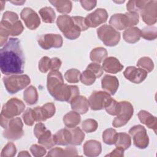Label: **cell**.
Instances as JSON below:
<instances>
[{
	"mask_svg": "<svg viewBox=\"0 0 157 157\" xmlns=\"http://www.w3.org/2000/svg\"><path fill=\"white\" fill-rule=\"evenodd\" d=\"M25 56L20 42L17 38L11 37L0 50V68L5 75L23 74Z\"/></svg>",
	"mask_w": 157,
	"mask_h": 157,
	"instance_id": "obj_1",
	"label": "cell"
},
{
	"mask_svg": "<svg viewBox=\"0 0 157 157\" xmlns=\"http://www.w3.org/2000/svg\"><path fill=\"white\" fill-rule=\"evenodd\" d=\"M0 123L4 129L2 135L10 140H16L22 137L24 134L23 124L20 117L5 118L0 117Z\"/></svg>",
	"mask_w": 157,
	"mask_h": 157,
	"instance_id": "obj_2",
	"label": "cell"
},
{
	"mask_svg": "<svg viewBox=\"0 0 157 157\" xmlns=\"http://www.w3.org/2000/svg\"><path fill=\"white\" fill-rule=\"evenodd\" d=\"M58 28L64 37L69 40L77 39L80 35V29L74 21L72 17L67 15H59L56 20Z\"/></svg>",
	"mask_w": 157,
	"mask_h": 157,
	"instance_id": "obj_3",
	"label": "cell"
},
{
	"mask_svg": "<svg viewBox=\"0 0 157 157\" xmlns=\"http://www.w3.org/2000/svg\"><path fill=\"white\" fill-rule=\"evenodd\" d=\"M2 81L7 91L15 94L26 88L30 83L31 79L26 74H15L4 77Z\"/></svg>",
	"mask_w": 157,
	"mask_h": 157,
	"instance_id": "obj_4",
	"label": "cell"
},
{
	"mask_svg": "<svg viewBox=\"0 0 157 157\" xmlns=\"http://www.w3.org/2000/svg\"><path fill=\"white\" fill-rule=\"evenodd\" d=\"M24 27L20 20L10 22L1 20L0 23V46L2 47L7 42L9 36H17L21 34Z\"/></svg>",
	"mask_w": 157,
	"mask_h": 157,
	"instance_id": "obj_5",
	"label": "cell"
},
{
	"mask_svg": "<svg viewBox=\"0 0 157 157\" xmlns=\"http://www.w3.org/2000/svg\"><path fill=\"white\" fill-rule=\"evenodd\" d=\"M79 89L77 85L63 83L55 88L50 94L56 101L70 102L75 96L79 95Z\"/></svg>",
	"mask_w": 157,
	"mask_h": 157,
	"instance_id": "obj_6",
	"label": "cell"
},
{
	"mask_svg": "<svg viewBox=\"0 0 157 157\" xmlns=\"http://www.w3.org/2000/svg\"><path fill=\"white\" fill-rule=\"evenodd\" d=\"M98 38L109 47L117 45L120 40V33L109 25H104L97 29Z\"/></svg>",
	"mask_w": 157,
	"mask_h": 157,
	"instance_id": "obj_7",
	"label": "cell"
},
{
	"mask_svg": "<svg viewBox=\"0 0 157 157\" xmlns=\"http://www.w3.org/2000/svg\"><path fill=\"white\" fill-rule=\"evenodd\" d=\"M25 109V105L22 101L16 98H12L4 104L0 117L5 118H12L20 115Z\"/></svg>",
	"mask_w": 157,
	"mask_h": 157,
	"instance_id": "obj_8",
	"label": "cell"
},
{
	"mask_svg": "<svg viewBox=\"0 0 157 157\" xmlns=\"http://www.w3.org/2000/svg\"><path fill=\"white\" fill-rule=\"evenodd\" d=\"M119 102L120 109L118 115L112 121V125L115 128L124 126L132 118L134 112L133 106L129 102L123 101Z\"/></svg>",
	"mask_w": 157,
	"mask_h": 157,
	"instance_id": "obj_9",
	"label": "cell"
},
{
	"mask_svg": "<svg viewBox=\"0 0 157 157\" xmlns=\"http://www.w3.org/2000/svg\"><path fill=\"white\" fill-rule=\"evenodd\" d=\"M129 134L133 139L134 145L140 149L146 148L149 144V138L144 126L138 124L129 130Z\"/></svg>",
	"mask_w": 157,
	"mask_h": 157,
	"instance_id": "obj_10",
	"label": "cell"
},
{
	"mask_svg": "<svg viewBox=\"0 0 157 157\" xmlns=\"http://www.w3.org/2000/svg\"><path fill=\"white\" fill-rule=\"evenodd\" d=\"M112 99L110 94L103 91H93L88 98L89 105L93 110H99L105 109Z\"/></svg>",
	"mask_w": 157,
	"mask_h": 157,
	"instance_id": "obj_11",
	"label": "cell"
},
{
	"mask_svg": "<svg viewBox=\"0 0 157 157\" xmlns=\"http://www.w3.org/2000/svg\"><path fill=\"white\" fill-rule=\"evenodd\" d=\"M140 13L142 20L148 26L155 24L157 20V1L148 0Z\"/></svg>",
	"mask_w": 157,
	"mask_h": 157,
	"instance_id": "obj_12",
	"label": "cell"
},
{
	"mask_svg": "<svg viewBox=\"0 0 157 157\" xmlns=\"http://www.w3.org/2000/svg\"><path fill=\"white\" fill-rule=\"evenodd\" d=\"M39 45L44 50L51 48H60L63 45V40L61 36L56 34H45L40 35L37 38Z\"/></svg>",
	"mask_w": 157,
	"mask_h": 157,
	"instance_id": "obj_13",
	"label": "cell"
},
{
	"mask_svg": "<svg viewBox=\"0 0 157 157\" xmlns=\"http://www.w3.org/2000/svg\"><path fill=\"white\" fill-rule=\"evenodd\" d=\"M108 13L105 9L99 8L88 14L85 18V23L89 28H96L107 21Z\"/></svg>",
	"mask_w": 157,
	"mask_h": 157,
	"instance_id": "obj_14",
	"label": "cell"
},
{
	"mask_svg": "<svg viewBox=\"0 0 157 157\" xmlns=\"http://www.w3.org/2000/svg\"><path fill=\"white\" fill-rule=\"evenodd\" d=\"M20 17L23 20L26 26L31 29H37L40 24V19L37 13L29 7H25L20 13Z\"/></svg>",
	"mask_w": 157,
	"mask_h": 157,
	"instance_id": "obj_15",
	"label": "cell"
},
{
	"mask_svg": "<svg viewBox=\"0 0 157 157\" xmlns=\"http://www.w3.org/2000/svg\"><path fill=\"white\" fill-rule=\"evenodd\" d=\"M147 74L148 72L145 70L135 66H128L123 72V75L127 80L136 84L142 82L147 77Z\"/></svg>",
	"mask_w": 157,
	"mask_h": 157,
	"instance_id": "obj_16",
	"label": "cell"
},
{
	"mask_svg": "<svg viewBox=\"0 0 157 157\" xmlns=\"http://www.w3.org/2000/svg\"><path fill=\"white\" fill-rule=\"evenodd\" d=\"M102 88L111 95L115 94L119 86V81L115 76L105 75L101 80Z\"/></svg>",
	"mask_w": 157,
	"mask_h": 157,
	"instance_id": "obj_17",
	"label": "cell"
},
{
	"mask_svg": "<svg viewBox=\"0 0 157 157\" xmlns=\"http://www.w3.org/2000/svg\"><path fill=\"white\" fill-rule=\"evenodd\" d=\"M102 67L103 71L107 73L117 74L122 71L123 66L117 58L109 56L103 61Z\"/></svg>",
	"mask_w": 157,
	"mask_h": 157,
	"instance_id": "obj_18",
	"label": "cell"
},
{
	"mask_svg": "<svg viewBox=\"0 0 157 157\" xmlns=\"http://www.w3.org/2000/svg\"><path fill=\"white\" fill-rule=\"evenodd\" d=\"M70 103L72 110L79 114H85L88 111L90 107L89 102L85 96L78 95L75 96Z\"/></svg>",
	"mask_w": 157,
	"mask_h": 157,
	"instance_id": "obj_19",
	"label": "cell"
},
{
	"mask_svg": "<svg viewBox=\"0 0 157 157\" xmlns=\"http://www.w3.org/2000/svg\"><path fill=\"white\" fill-rule=\"evenodd\" d=\"M83 149L85 156L88 157L98 156L102 151L101 144L96 140H89L84 144Z\"/></svg>",
	"mask_w": 157,
	"mask_h": 157,
	"instance_id": "obj_20",
	"label": "cell"
},
{
	"mask_svg": "<svg viewBox=\"0 0 157 157\" xmlns=\"http://www.w3.org/2000/svg\"><path fill=\"white\" fill-rule=\"evenodd\" d=\"M64 83L61 73L58 71H51L47 75V88L50 93L55 88L61 84Z\"/></svg>",
	"mask_w": 157,
	"mask_h": 157,
	"instance_id": "obj_21",
	"label": "cell"
},
{
	"mask_svg": "<svg viewBox=\"0 0 157 157\" xmlns=\"http://www.w3.org/2000/svg\"><path fill=\"white\" fill-rule=\"evenodd\" d=\"M140 121L146 125L149 129H153L155 132H156L157 128V118L152 115L148 112L141 110L137 114Z\"/></svg>",
	"mask_w": 157,
	"mask_h": 157,
	"instance_id": "obj_22",
	"label": "cell"
},
{
	"mask_svg": "<svg viewBox=\"0 0 157 157\" xmlns=\"http://www.w3.org/2000/svg\"><path fill=\"white\" fill-rule=\"evenodd\" d=\"M109 25L115 29L123 30L129 28L128 18L125 13H115L109 20Z\"/></svg>",
	"mask_w": 157,
	"mask_h": 157,
	"instance_id": "obj_23",
	"label": "cell"
},
{
	"mask_svg": "<svg viewBox=\"0 0 157 157\" xmlns=\"http://www.w3.org/2000/svg\"><path fill=\"white\" fill-rule=\"evenodd\" d=\"M54 136V139L56 145H71V133L69 129L64 128L58 131Z\"/></svg>",
	"mask_w": 157,
	"mask_h": 157,
	"instance_id": "obj_24",
	"label": "cell"
},
{
	"mask_svg": "<svg viewBox=\"0 0 157 157\" xmlns=\"http://www.w3.org/2000/svg\"><path fill=\"white\" fill-rule=\"evenodd\" d=\"M141 37V30L137 27L126 28L123 33V39L128 43L134 44L137 42Z\"/></svg>",
	"mask_w": 157,
	"mask_h": 157,
	"instance_id": "obj_25",
	"label": "cell"
},
{
	"mask_svg": "<svg viewBox=\"0 0 157 157\" xmlns=\"http://www.w3.org/2000/svg\"><path fill=\"white\" fill-rule=\"evenodd\" d=\"M63 121L67 128H73L80 124L81 117L78 113L73 110L65 114L63 117Z\"/></svg>",
	"mask_w": 157,
	"mask_h": 157,
	"instance_id": "obj_26",
	"label": "cell"
},
{
	"mask_svg": "<svg viewBox=\"0 0 157 157\" xmlns=\"http://www.w3.org/2000/svg\"><path fill=\"white\" fill-rule=\"evenodd\" d=\"M37 139L38 143L43 147H45L47 149L52 148L56 145V142L54 139V136L48 129L45 130Z\"/></svg>",
	"mask_w": 157,
	"mask_h": 157,
	"instance_id": "obj_27",
	"label": "cell"
},
{
	"mask_svg": "<svg viewBox=\"0 0 157 157\" xmlns=\"http://www.w3.org/2000/svg\"><path fill=\"white\" fill-rule=\"evenodd\" d=\"M23 99L28 105H33L38 101V93L36 87L28 86L23 92Z\"/></svg>",
	"mask_w": 157,
	"mask_h": 157,
	"instance_id": "obj_28",
	"label": "cell"
},
{
	"mask_svg": "<svg viewBox=\"0 0 157 157\" xmlns=\"http://www.w3.org/2000/svg\"><path fill=\"white\" fill-rule=\"evenodd\" d=\"M49 2L61 13H69L72 10V2L69 0H53Z\"/></svg>",
	"mask_w": 157,
	"mask_h": 157,
	"instance_id": "obj_29",
	"label": "cell"
},
{
	"mask_svg": "<svg viewBox=\"0 0 157 157\" xmlns=\"http://www.w3.org/2000/svg\"><path fill=\"white\" fill-rule=\"evenodd\" d=\"M107 56V52L105 48L99 47L93 48L90 54V59L96 63H101Z\"/></svg>",
	"mask_w": 157,
	"mask_h": 157,
	"instance_id": "obj_30",
	"label": "cell"
},
{
	"mask_svg": "<svg viewBox=\"0 0 157 157\" xmlns=\"http://www.w3.org/2000/svg\"><path fill=\"white\" fill-rule=\"evenodd\" d=\"M131 145V139L129 134L125 132H118L115 143V147H120L124 150H127Z\"/></svg>",
	"mask_w": 157,
	"mask_h": 157,
	"instance_id": "obj_31",
	"label": "cell"
},
{
	"mask_svg": "<svg viewBox=\"0 0 157 157\" xmlns=\"http://www.w3.org/2000/svg\"><path fill=\"white\" fill-rule=\"evenodd\" d=\"M71 133V142L72 145H80L85 139V133L79 127L69 128Z\"/></svg>",
	"mask_w": 157,
	"mask_h": 157,
	"instance_id": "obj_32",
	"label": "cell"
},
{
	"mask_svg": "<svg viewBox=\"0 0 157 157\" xmlns=\"http://www.w3.org/2000/svg\"><path fill=\"white\" fill-rule=\"evenodd\" d=\"M39 13L42 20L45 23H52L55 21L56 14L54 10L50 7H44L40 9Z\"/></svg>",
	"mask_w": 157,
	"mask_h": 157,
	"instance_id": "obj_33",
	"label": "cell"
},
{
	"mask_svg": "<svg viewBox=\"0 0 157 157\" xmlns=\"http://www.w3.org/2000/svg\"><path fill=\"white\" fill-rule=\"evenodd\" d=\"M117 132L115 129H106L102 133L103 142L107 145L115 144L117 140Z\"/></svg>",
	"mask_w": 157,
	"mask_h": 157,
	"instance_id": "obj_34",
	"label": "cell"
},
{
	"mask_svg": "<svg viewBox=\"0 0 157 157\" xmlns=\"http://www.w3.org/2000/svg\"><path fill=\"white\" fill-rule=\"evenodd\" d=\"M141 37L148 40H155L157 37V28L156 26H147L141 30Z\"/></svg>",
	"mask_w": 157,
	"mask_h": 157,
	"instance_id": "obj_35",
	"label": "cell"
},
{
	"mask_svg": "<svg viewBox=\"0 0 157 157\" xmlns=\"http://www.w3.org/2000/svg\"><path fill=\"white\" fill-rule=\"evenodd\" d=\"M148 0H132L129 1L126 4V9L128 12H134L138 13L141 10L144 6L147 4Z\"/></svg>",
	"mask_w": 157,
	"mask_h": 157,
	"instance_id": "obj_36",
	"label": "cell"
},
{
	"mask_svg": "<svg viewBox=\"0 0 157 157\" xmlns=\"http://www.w3.org/2000/svg\"><path fill=\"white\" fill-rule=\"evenodd\" d=\"M81 73L77 69L72 68L67 70L64 74V78L69 83H78L80 79Z\"/></svg>",
	"mask_w": 157,
	"mask_h": 157,
	"instance_id": "obj_37",
	"label": "cell"
},
{
	"mask_svg": "<svg viewBox=\"0 0 157 157\" xmlns=\"http://www.w3.org/2000/svg\"><path fill=\"white\" fill-rule=\"evenodd\" d=\"M137 66L145 70L147 72H151L154 68L153 61L150 57L148 56L140 58L137 63Z\"/></svg>",
	"mask_w": 157,
	"mask_h": 157,
	"instance_id": "obj_38",
	"label": "cell"
},
{
	"mask_svg": "<svg viewBox=\"0 0 157 157\" xmlns=\"http://www.w3.org/2000/svg\"><path fill=\"white\" fill-rule=\"evenodd\" d=\"M96 76L90 70L86 69L81 74L80 80L81 82L85 85H91L94 83L96 79Z\"/></svg>",
	"mask_w": 157,
	"mask_h": 157,
	"instance_id": "obj_39",
	"label": "cell"
},
{
	"mask_svg": "<svg viewBox=\"0 0 157 157\" xmlns=\"http://www.w3.org/2000/svg\"><path fill=\"white\" fill-rule=\"evenodd\" d=\"M82 129L87 133H90L95 131L98 127V122L92 118L86 119L82 123Z\"/></svg>",
	"mask_w": 157,
	"mask_h": 157,
	"instance_id": "obj_40",
	"label": "cell"
},
{
	"mask_svg": "<svg viewBox=\"0 0 157 157\" xmlns=\"http://www.w3.org/2000/svg\"><path fill=\"white\" fill-rule=\"evenodd\" d=\"M33 114L35 121L37 122L44 121L48 118V115L43 107H36L33 109Z\"/></svg>",
	"mask_w": 157,
	"mask_h": 157,
	"instance_id": "obj_41",
	"label": "cell"
},
{
	"mask_svg": "<svg viewBox=\"0 0 157 157\" xmlns=\"http://www.w3.org/2000/svg\"><path fill=\"white\" fill-rule=\"evenodd\" d=\"M17 148L12 142H8L1 151L2 157H13L16 155Z\"/></svg>",
	"mask_w": 157,
	"mask_h": 157,
	"instance_id": "obj_42",
	"label": "cell"
},
{
	"mask_svg": "<svg viewBox=\"0 0 157 157\" xmlns=\"http://www.w3.org/2000/svg\"><path fill=\"white\" fill-rule=\"evenodd\" d=\"M120 109V102L116 101L113 99H111L107 105L105 106V109L106 112L111 115H117Z\"/></svg>",
	"mask_w": 157,
	"mask_h": 157,
	"instance_id": "obj_43",
	"label": "cell"
},
{
	"mask_svg": "<svg viewBox=\"0 0 157 157\" xmlns=\"http://www.w3.org/2000/svg\"><path fill=\"white\" fill-rule=\"evenodd\" d=\"M22 118L24 123L26 125L29 126H33L36 121L33 114V109L31 108H28L25 111V112L22 115Z\"/></svg>",
	"mask_w": 157,
	"mask_h": 157,
	"instance_id": "obj_44",
	"label": "cell"
},
{
	"mask_svg": "<svg viewBox=\"0 0 157 157\" xmlns=\"http://www.w3.org/2000/svg\"><path fill=\"white\" fill-rule=\"evenodd\" d=\"M51 58L48 56H43L39 62V70L43 73H46L48 70H50Z\"/></svg>",
	"mask_w": 157,
	"mask_h": 157,
	"instance_id": "obj_45",
	"label": "cell"
},
{
	"mask_svg": "<svg viewBox=\"0 0 157 157\" xmlns=\"http://www.w3.org/2000/svg\"><path fill=\"white\" fill-rule=\"evenodd\" d=\"M30 151L35 157H41L45 155L46 149L43 146H40L37 144H33L30 147Z\"/></svg>",
	"mask_w": 157,
	"mask_h": 157,
	"instance_id": "obj_46",
	"label": "cell"
},
{
	"mask_svg": "<svg viewBox=\"0 0 157 157\" xmlns=\"http://www.w3.org/2000/svg\"><path fill=\"white\" fill-rule=\"evenodd\" d=\"M86 69L91 71L93 74H94L97 78L100 77L102 75L103 71H104L102 66L99 64L96 63H90L86 67Z\"/></svg>",
	"mask_w": 157,
	"mask_h": 157,
	"instance_id": "obj_47",
	"label": "cell"
},
{
	"mask_svg": "<svg viewBox=\"0 0 157 157\" xmlns=\"http://www.w3.org/2000/svg\"><path fill=\"white\" fill-rule=\"evenodd\" d=\"M72 18L73 19L75 23L77 25V26L80 28L81 31H86L88 29V27L85 23V18L81 16H74L72 17Z\"/></svg>",
	"mask_w": 157,
	"mask_h": 157,
	"instance_id": "obj_48",
	"label": "cell"
},
{
	"mask_svg": "<svg viewBox=\"0 0 157 157\" xmlns=\"http://www.w3.org/2000/svg\"><path fill=\"white\" fill-rule=\"evenodd\" d=\"M47 156L52 157H59V156H66V153L64 149L60 147H55L52 148L47 155Z\"/></svg>",
	"mask_w": 157,
	"mask_h": 157,
	"instance_id": "obj_49",
	"label": "cell"
},
{
	"mask_svg": "<svg viewBox=\"0 0 157 157\" xmlns=\"http://www.w3.org/2000/svg\"><path fill=\"white\" fill-rule=\"evenodd\" d=\"M44 109H45L46 113L48 115V118H52L55 113V105L52 102H47L42 105Z\"/></svg>",
	"mask_w": 157,
	"mask_h": 157,
	"instance_id": "obj_50",
	"label": "cell"
},
{
	"mask_svg": "<svg viewBox=\"0 0 157 157\" xmlns=\"http://www.w3.org/2000/svg\"><path fill=\"white\" fill-rule=\"evenodd\" d=\"M82 7L86 10H91L94 9L97 4L96 1H85V0H81L80 1Z\"/></svg>",
	"mask_w": 157,
	"mask_h": 157,
	"instance_id": "obj_51",
	"label": "cell"
},
{
	"mask_svg": "<svg viewBox=\"0 0 157 157\" xmlns=\"http://www.w3.org/2000/svg\"><path fill=\"white\" fill-rule=\"evenodd\" d=\"M47 129L46 128L45 126L42 123H37L36 124L34 128V134L37 139Z\"/></svg>",
	"mask_w": 157,
	"mask_h": 157,
	"instance_id": "obj_52",
	"label": "cell"
},
{
	"mask_svg": "<svg viewBox=\"0 0 157 157\" xmlns=\"http://www.w3.org/2000/svg\"><path fill=\"white\" fill-rule=\"evenodd\" d=\"M62 62L59 58L57 57L51 58L50 63V70L51 71H58L61 66Z\"/></svg>",
	"mask_w": 157,
	"mask_h": 157,
	"instance_id": "obj_53",
	"label": "cell"
},
{
	"mask_svg": "<svg viewBox=\"0 0 157 157\" xmlns=\"http://www.w3.org/2000/svg\"><path fill=\"white\" fill-rule=\"evenodd\" d=\"M124 150L120 147H116L112 151H111L109 154L105 155V156H115V157H123L124 156Z\"/></svg>",
	"mask_w": 157,
	"mask_h": 157,
	"instance_id": "obj_54",
	"label": "cell"
},
{
	"mask_svg": "<svg viewBox=\"0 0 157 157\" xmlns=\"http://www.w3.org/2000/svg\"><path fill=\"white\" fill-rule=\"evenodd\" d=\"M66 156H77V150L75 147L73 146H67L64 148Z\"/></svg>",
	"mask_w": 157,
	"mask_h": 157,
	"instance_id": "obj_55",
	"label": "cell"
},
{
	"mask_svg": "<svg viewBox=\"0 0 157 157\" xmlns=\"http://www.w3.org/2000/svg\"><path fill=\"white\" fill-rule=\"evenodd\" d=\"M18 156L20 157V156H28V157H30L31 155L30 154L28 153V151H20L18 155Z\"/></svg>",
	"mask_w": 157,
	"mask_h": 157,
	"instance_id": "obj_56",
	"label": "cell"
}]
</instances>
